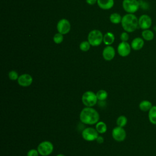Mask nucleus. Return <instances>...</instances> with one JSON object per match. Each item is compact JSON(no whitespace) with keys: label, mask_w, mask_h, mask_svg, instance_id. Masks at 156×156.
<instances>
[{"label":"nucleus","mask_w":156,"mask_h":156,"mask_svg":"<svg viewBox=\"0 0 156 156\" xmlns=\"http://www.w3.org/2000/svg\"><path fill=\"white\" fill-rule=\"evenodd\" d=\"M79 118L82 123L93 125L96 124L99 121V115L94 108L86 107L80 112Z\"/></svg>","instance_id":"nucleus-1"},{"label":"nucleus","mask_w":156,"mask_h":156,"mask_svg":"<svg viewBox=\"0 0 156 156\" xmlns=\"http://www.w3.org/2000/svg\"><path fill=\"white\" fill-rule=\"evenodd\" d=\"M121 26L127 32H132L138 26V19L133 13H127L122 18Z\"/></svg>","instance_id":"nucleus-2"},{"label":"nucleus","mask_w":156,"mask_h":156,"mask_svg":"<svg viewBox=\"0 0 156 156\" xmlns=\"http://www.w3.org/2000/svg\"><path fill=\"white\" fill-rule=\"evenodd\" d=\"M102 32L99 30H93L88 35V41L93 46H99L103 41Z\"/></svg>","instance_id":"nucleus-3"},{"label":"nucleus","mask_w":156,"mask_h":156,"mask_svg":"<svg viewBox=\"0 0 156 156\" xmlns=\"http://www.w3.org/2000/svg\"><path fill=\"white\" fill-rule=\"evenodd\" d=\"M98 100L96 94L91 91H87L82 96V102L86 107H92L94 106L97 104Z\"/></svg>","instance_id":"nucleus-4"},{"label":"nucleus","mask_w":156,"mask_h":156,"mask_svg":"<svg viewBox=\"0 0 156 156\" xmlns=\"http://www.w3.org/2000/svg\"><path fill=\"white\" fill-rule=\"evenodd\" d=\"M37 150L40 155L48 156L53 152L54 146L51 142L49 141H44L38 145Z\"/></svg>","instance_id":"nucleus-5"},{"label":"nucleus","mask_w":156,"mask_h":156,"mask_svg":"<svg viewBox=\"0 0 156 156\" xmlns=\"http://www.w3.org/2000/svg\"><path fill=\"white\" fill-rule=\"evenodd\" d=\"M140 7V3L137 0H123L122 7L129 13L136 12Z\"/></svg>","instance_id":"nucleus-6"},{"label":"nucleus","mask_w":156,"mask_h":156,"mask_svg":"<svg viewBox=\"0 0 156 156\" xmlns=\"http://www.w3.org/2000/svg\"><path fill=\"white\" fill-rule=\"evenodd\" d=\"M98 132L93 127H87L82 132V138L87 141H93L96 140L98 135Z\"/></svg>","instance_id":"nucleus-7"},{"label":"nucleus","mask_w":156,"mask_h":156,"mask_svg":"<svg viewBox=\"0 0 156 156\" xmlns=\"http://www.w3.org/2000/svg\"><path fill=\"white\" fill-rule=\"evenodd\" d=\"M112 137L113 139L118 142L124 141L126 137V130L121 127H115L112 130Z\"/></svg>","instance_id":"nucleus-8"},{"label":"nucleus","mask_w":156,"mask_h":156,"mask_svg":"<svg viewBox=\"0 0 156 156\" xmlns=\"http://www.w3.org/2000/svg\"><path fill=\"white\" fill-rule=\"evenodd\" d=\"M57 29L59 33L63 35L66 34L71 29L70 23L66 19H61L57 23Z\"/></svg>","instance_id":"nucleus-9"},{"label":"nucleus","mask_w":156,"mask_h":156,"mask_svg":"<svg viewBox=\"0 0 156 156\" xmlns=\"http://www.w3.org/2000/svg\"><path fill=\"white\" fill-rule=\"evenodd\" d=\"M117 51L120 56L126 57L130 53L131 46L127 41H122L118 44Z\"/></svg>","instance_id":"nucleus-10"},{"label":"nucleus","mask_w":156,"mask_h":156,"mask_svg":"<svg viewBox=\"0 0 156 156\" xmlns=\"http://www.w3.org/2000/svg\"><path fill=\"white\" fill-rule=\"evenodd\" d=\"M17 82L19 85L23 87H27L32 84L33 82V78L29 74H23L19 76Z\"/></svg>","instance_id":"nucleus-11"},{"label":"nucleus","mask_w":156,"mask_h":156,"mask_svg":"<svg viewBox=\"0 0 156 156\" xmlns=\"http://www.w3.org/2000/svg\"><path fill=\"white\" fill-rule=\"evenodd\" d=\"M151 18L147 15H143L138 19V26L143 30L148 29L151 26Z\"/></svg>","instance_id":"nucleus-12"},{"label":"nucleus","mask_w":156,"mask_h":156,"mask_svg":"<svg viewBox=\"0 0 156 156\" xmlns=\"http://www.w3.org/2000/svg\"><path fill=\"white\" fill-rule=\"evenodd\" d=\"M115 55V49L111 46H107L102 51V57L107 61H110L113 59Z\"/></svg>","instance_id":"nucleus-13"},{"label":"nucleus","mask_w":156,"mask_h":156,"mask_svg":"<svg viewBox=\"0 0 156 156\" xmlns=\"http://www.w3.org/2000/svg\"><path fill=\"white\" fill-rule=\"evenodd\" d=\"M98 6L103 10H108L113 7L114 5V0H98Z\"/></svg>","instance_id":"nucleus-14"},{"label":"nucleus","mask_w":156,"mask_h":156,"mask_svg":"<svg viewBox=\"0 0 156 156\" xmlns=\"http://www.w3.org/2000/svg\"><path fill=\"white\" fill-rule=\"evenodd\" d=\"M144 40L141 38L136 37L134 38L131 42V48L135 51H138L142 49L144 46Z\"/></svg>","instance_id":"nucleus-15"},{"label":"nucleus","mask_w":156,"mask_h":156,"mask_svg":"<svg viewBox=\"0 0 156 156\" xmlns=\"http://www.w3.org/2000/svg\"><path fill=\"white\" fill-rule=\"evenodd\" d=\"M115 41V36L113 33L108 32H107L103 37V42L107 46H110Z\"/></svg>","instance_id":"nucleus-16"},{"label":"nucleus","mask_w":156,"mask_h":156,"mask_svg":"<svg viewBox=\"0 0 156 156\" xmlns=\"http://www.w3.org/2000/svg\"><path fill=\"white\" fill-rule=\"evenodd\" d=\"M152 107V103L150 101L147 100L142 101L139 104V108L143 112L149 111Z\"/></svg>","instance_id":"nucleus-17"},{"label":"nucleus","mask_w":156,"mask_h":156,"mask_svg":"<svg viewBox=\"0 0 156 156\" xmlns=\"http://www.w3.org/2000/svg\"><path fill=\"white\" fill-rule=\"evenodd\" d=\"M148 117L149 121L152 124L156 125V105L152 106V107L149 111Z\"/></svg>","instance_id":"nucleus-18"},{"label":"nucleus","mask_w":156,"mask_h":156,"mask_svg":"<svg viewBox=\"0 0 156 156\" xmlns=\"http://www.w3.org/2000/svg\"><path fill=\"white\" fill-rule=\"evenodd\" d=\"M141 35L143 39L146 41H151L153 40L154 37V34L153 32L149 29L143 30L141 33Z\"/></svg>","instance_id":"nucleus-19"},{"label":"nucleus","mask_w":156,"mask_h":156,"mask_svg":"<svg viewBox=\"0 0 156 156\" xmlns=\"http://www.w3.org/2000/svg\"><path fill=\"white\" fill-rule=\"evenodd\" d=\"M96 130L99 133H104L107 129L106 124L102 121H98L96 124Z\"/></svg>","instance_id":"nucleus-20"},{"label":"nucleus","mask_w":156,"mask_h":156,"mask_svg":"<svg viewBox=\"0 0 156 156\" xmlns=\"http://www.w3.org/2000/svg\"><path fill=\"white\" fill-rule=\"evenodd\" d=\"M122 18L121 15L118 13H112L110 16V21L113 24H118L121 23Z\"/></svg>","instance_id":"nucleus-21"},{"label":"nucleus","mask_w":156,"mask_h":156,"mask_svg":"<svg viewBox=\"0 0 156 156\" xmlns=\"http://www.w3.org/2000/svg\"><path fill=\"white\" fill-rule=\"evenodd\" d=\"M96 94L98 99L100 101H104L108 97V93L104 90H99Z\"/></svg>","instance_id":"nucleus-22"},{"label":"nucleus","mask_w":156,"mask_h":156,"mask_svg":"<svg viewBox=\"0 0 156 156\" xmlns=\"http://www.w3.org/2000/svg\"><path fill=\"white\" fill-rule=\"evenodd\" d=\"M127 119L124 115L119 116L116 119V124H117V126L119 127H124L127 124Z\"/></svg>","instance_id":"nucleus-23"},{"label":"nucleus","mask_w":156,"mask_h":156,"mask_svg":"<svg viewBox=\"0 0 156 156\" xmlns=\"http://www.w3.org/2000/svg\"><path fill=\"white\" fill-rule=\"evenodd\" d=\"M90 45L91 44H90V43L88 41H83L80 43V44L79 45V48L82 51L87 52L90 49Z\"/></svg>","instance_id":"nucleus-24"},{"label":"nucleus","mask_w":156,"mask_h":156,"mask_svg":"<svg viewBox=\"0 0 156 156\" xmlns=\"http://www.w3.org/2000/svg\"><path fill=\"white\" fill-rule=\"evenodd\" d=\"M53 40L56 44H60L61 43L63 40V34L60 33H57L54 35L53 37Z\"/></svg>","instance_id":"nucleus-25"},{"label":"nucleus","mask_w":156,"mask_h":156,"mask_svg":"<svg viewBox=\"0 0 156 156\" xmlns=\"http://www.w3.org/2000/svg\"><path fill=\"white\" fill-rule=\"evenodd\" d=\"M9 78L12 80H18V77H19V75L18 74V73L16 71H14V70H12V71H10L9 73Z\"/></svg>","instance_id":"nucleus-26"},{"label":"nucleus","mask_w":156,"mask_h":156,"mask_svg":"<svg viewBox=\"0 0 156 156\" xmlns=\"http://www.w3.org/2000/svg\"><path fill=\"white\" fill-rule=\"evenodd\" d=\"M40 154L38 150L34 149L29 150L27 153V156H38Z\"/></svg>","instance_id":"nucleus-27"},{"label":"nucleus","mask_w":156,"mask_h":156,"mask_svg":"<svg viewBox=\"0 0 156 156\" xmlns=\"http://www.w3.org/2000/svg\"><path fill=\"white\" fill-rule=\"evenodd\" d=\"M129 38V36L128 34L126 32L121 33L120 35V39L122 41H127Z\"/></svg>","instance_id":"nucleus-28"},{"label":"nucleus","mask_w":156,"mask_h":156,"mask_svg":"<svg viewBox=\"0 0 156 156\" xmlns=\"http://www.w3.org/2000/svg\"><path fill=\"white\" fill-rule=\"evenodd\" d=\"M96 141L99 143V144H101L104 142V138L102 136H98V138H96Z\"/></svg>","instance_id":"nucleus-29"},{"label":"nucleus","mask_w":156,"mask_h":156,"mask_svg":"<svg viewBox=\"0 0 156 156\" xmlns=\"http://www.w3.org/2000/svg\"><path fill=\"white\" fill-rule=\"evenodd\" d=\"M98 0H86V2L89 5H94L96 2H97Z\"/></svg>","instance_id":"nucleus-30"},{"label":"nucleus","mask_w":156,"mask_h":156,"mask_svg":"<svg viewBox=\"0 0 156 156\" xmlns=\"http://www.w3.org/2000/svg\"><path fill=\"white\" fill-rule=\"evenodd\" d=\"M57 156H65L63 154H59L58 155H57Z\"/></svg>","instance_id":"nucleus-31"}]
</instances>
